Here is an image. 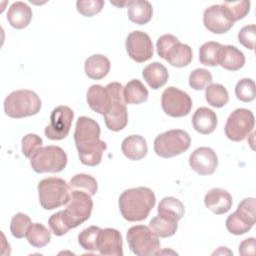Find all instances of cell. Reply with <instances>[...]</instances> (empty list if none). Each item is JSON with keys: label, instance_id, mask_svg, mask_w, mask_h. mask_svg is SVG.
I'll list each match as a JSON object with an SVG mask.
<instances>
[{"label": "cell", "instance_id": "cell-1", "mask_svg": "<svg viewBox=\"0 0 256 256\" xmlns=\"http://www.w3.org/2000/svg\"><path fill=\"white\" fill-rule=\"evenodd\" d=\"M100 133L99 124L92 118L81 116L77 119L74 141L82 164L93 167L101 162L107 145L100 140Z\"/></svg>", "mask_w": 256, "mask_h": 256}, {"label": "cell", "instance_id": "cell-2", "mask_svg": "<svg viewBox=\"0 0 256 256\" xmlns=\"http://www.w3.org/2000/svg\"><path fill=\"white\" fill-rule=\"evenodd\" d=\"M155 203V194L148 187L126 189L122 192L118 201L121 215L130 222L146 219Z\"/></svg>", "mask_w": 256, "mask_h": 256}, {"label": "cell", "instance_id": "cell-3", "mask_svg": "<svg viewBox=\"0 0 256 256\" xmlns=\"http://www.w3.org/2000/svg\"><path fill=\"white\" fill-rule=\"evenodd\" d=\"M41 109L39 96L31 90H16L4 100V112L7 116L20 119L37 114Z\"/></svg>", "mask_w": 256, "mask_h": 256}, {"label": "cell", "instance_id": "cell-4", "mask_svg": "<svg viewBox=\"0 0 256 256\" xmlns=\"http://www.w3.org/2000/svg\"><path fill=\"white\" fill-rule=\"evenodd\" d=\"M37 189L40 205L45 210H53L62 205H66L69 200V185L61 178H45L38 183Z\"/></svg>", "mask_w": 256, "mask_h": 256}, {"label": "cell", "instance_id": "cell-5", "mask_svg": "<svg viewBox=\"0 0 256 256\" xmlns=\"http://www.w3.org/2000/svg\"><path fill=\"white\" fill-rule=\"evenodd\" d=\"M93 209V201L88 193L70 190L66 208L62 210L63 219L69 229L76 228L89 219Z\"/></svg>", "mask_w": 256, "mask_h": 256}, {"label": "cell", "instance_id": "cell-6", "mask_svg": "<svg viewBox=\"0 0 256 256\" xmlns=\"http://www.w3.org/2000/svg\"><path fill=\"white\" fill-rule=\"evenodd\" d=\"M30 164L36 173H58L66 167L67 155L59 146L40 147L31 156Z\"/></svg>", "mask_w": 256, "mask_h": 256}, {"label": "cell", "instance_id": "cell-7", "mask_svg": "<svg viewBox=\"0 0 256 256\" xmlns=\"http://www.w3.org/2000/svg\"><path fill=\"white\" fill-rule=\"evenodd\" d=\"M191 144L189 134L181 129H172L159 134L154 140V151L162 158H171L182 154Z\"/></svg>", "mask_w": 256, "mask_h": 256}, {"label": "cell", "instance_id": "cell-8", "mask_svg": "<svg viewBox=\"0 0 256 256\" xmlns=\"http://www.w3.org/2000/svg\"><path fill=\"white\" fill-rule=\"evenodd\" d=\"M127 242L130 250L138 256L155 255L160 249V240L149 227L135 225L127 231Z\"/></svg>", "mask_w": 256, "mask_h": 256}, {"label": "cell", "instance_id": "cell-9", "mask_svg": "<svg viewBox=\"0 0 256 256\" xmlns=\"http://www.w3.org/2000/svg\"><path fill=\"white\" fill-rule=\"evenodd\" d=\"M110 90L113 102L110 109L104 115V120L107 128L117 132L124 129L128 123V112L123 96V86L118 82H112L106 85Z\"/></svg>", "mask_w": 256, "mask_h": 256}, {"label": "cell", "instance_id": "cell-10", "mask_svg": "<svg viewBox=\"0 0 256 256\" xmlns=\"http://www.w3.org/2000/svg\"><path fill=\"white\" fill-rule=\"evenodd\" d=\"M255 198L243 199L237 210L227 217L225 222L227 230L234 235H242L248 232L255 224Z\"/></svg>", "mask_w": 256, "mask_h": 256}, {"label": "cell", "instance_id": "cell-11", "mask_svg": "<svg viewBox=\"0 0 256 256\" xmlns=\"http://www.w3.org/2000/svg\"><path fill=\"white\" fill-rule=\"evenodd\" d=\"M255 125V118L253 113L245 108H238L234 110L228 117L224 131L228 139L239 142L244 140Z\"/></svg>", "mask_w": 256, "mask_h": 256}, {"label": "cell", "instance_id": "cell-12", "mask_svg": "<svg viewBox=\"0 0 256 256\" xmlns=\"http://www.w3.org/2000/svg\"><path fill=\"white\" fill-rule=\"evenodd\" d=\"M161 106L168 116L175 118L184 117L192 109V99L188 93L171 86L163 91Z\"/></svg>", "mask_w": 256, "mask_h": 256}, {"label": "cell", "instance_id": "cell-13", "mask_svg": "<svg viewBox=\"0 0 256 256\" xmlns=\"http://www.w3.org/2000/svg\"><path fill=\"white\" fill-rule=\"evenodd\" d=\"M74 112L68 106H58L50 115V123L45 127L44 133L50 140H62L70 131Z\"/></svg>", "mask_w": 256, "mask_h": 256}, {"label": "cell", "instance_id": "cell-14", "mask_svg": "<svg viewBox=\"0 0 256 256\" xmlns=\"http://www.w3.org/2000/svg\"><path fill=\"white\" fill-rule=\"evenodd\" d=\"M203 23L206 29L210 32L214 34H223L232 28L234 20L226 6L217 4L205 9Z\"/></svg>", "mask_w": 256, "mask_h": 256}, {"label": "cell", "instance_id": "cell-15", "mask_svg": "<svg viewBox=\"0 0 256 256\" xmlns=\"http://www.w3.org/2000/svg\"><path fill=\"white\" fill-rule=\"evenodd\" d=\"M125 46L128 56L138 63L145 62L153 56L152 40L143 31L131 32L127 36Z\"/></svg>", "mask_w": 256, "mask_h": 256}, {"label": "cell", "instance_id": "cell-16", "mask_svg": "<svg viewBox=\"0 0 256 256\" xmlns=\"http://www.w3.org/2000/svg\"><path fill=\"white\" fill-rule=\"evenodd\" d=\"M189 165L199 175H210L218 166V157L210 147H199L191 153Z\"/></svg>", "mask_w": 256, "mask_h": 256}, {"label": "cell", "instance_id": "cell-17", "mask_svg": "<svg viewBox=\"0 0 256 256\" xmlns=\"http://www.w3.org/2000/svg\"><path fill=\"white\" fill-rule=\"evenodd\" d=\"M97 251L101 255L122 256L123 242L120 232L114 228L100 229L97 237Z\"/></svg>", "mask_w": 256, "mask_h": 256}, {"label": "cell", "instance_id": "cell-18", "mask_svg": "<svg viewBox=\"0 0 256 256\" xmlns=\"http://www.w3.org/2000/svg\"><path fill=\"white\" fill-rule=\"evenodd\" d=\"M86 100L89 107L96 113L105 115L111 107L113 97L107 86L91 85L86 94Z\"/></svg>", "mask_w": 256, "mask_h": 256}, {"label": "cell", "instance_id": "cell-19", "mask_svg": "<svg viewBox=\"0 0 256 256\" xmlns=\"http://www.w3.org/2000/svg\"><path fill=\"white\" fill-rule=\"evenodd\" d=\"M204 203L211 212L221 215L230 210L233 201L232 196L228 191L221 188H213L206 193Z\"/></svg>", "mask_w": 256, "mask_h": 256}, {"label": "cell", "instance_id": "cell-20", "mask_svg": "<svg viewBox=\"0 0 256 256\" xmlns=\"http://www.w3.org/2000/svg\"><path fill=\"white\" fill-rule=\"evenodd\" d=\"M192 125L197 132L204 135L210 134L217 126L216 113L207 107H200L192 116Z\"/></svg>", "mask_w": 256, "mask_h": 256}, {"label": "cell", "instance_id": "cell-21", "mask_svg": "<svg viewBox=\"0 0 256 256\" xmlns=\"http://www.w3.org/2000/svg\"><path fill=\"white\" fill-rule=\"evenodd\" d=\"M245 64V56L242 51L232 45H222L219 54L218 65L229 71H237Z\"/></svg>", "mask_w": 256, "mask_h": 256}, {"label": "cell", "instance_id": "cell-22", "mask_svg": "<svg viewBox=\"0 0 256 256\" xmlns=\"http://www.w3.org/2000/svg\"><path fill=\"white\" fill-rule=\"evenodd\" d=\"M127 15L131 22L138 25L147 24L153 15V8L146 0H132L127 2Z\"/></svg>", "mask_w": 256, "mask_h": 256}, {"label": "cell", "instance_id": "cell-23", "mask_svg": "<svg viewBox=\"0 0 256 256\" xmlns=\"http://www.w3.org/2000/svg\"><path fill=\"white\" fill-rule=\"evenodd\" d=\"M123 154L130 160H141L147 155L148 146L146 140L140 135H130L121 144Z\"/></svg>", "mask_w": 256, "mask_h": 256}, {"label": "cell", "instance_id": "cell-24", "mask_svg": "<svg viewBox=\"0 0 256 256\" xmlns=\"http://www.w3.org/2000/svg\"><path fill=\"white\" fill-rule=\"evenodd\" d=\"M32 19V10L24 2H14L7 13V20L9 24L16 29H23L27 27Z\"/></svg>", "mask_w": 256, "mask_h": 256}, {"label": "cell", "instance_id": "cell-25", "mask_svg": "<svg viewBox=\"0 0 256 256\" xmlns=\"http://www.w3.org/2000/svg\"><path fill=\"white\" fill-rule=\"evenodd\" d=\"M109 59L102 54H94L88 57L84 63L86 75L94 80L103 79L110 70Z\"/></svg>", "mask_w": 256, "mask_h": 256}, {"label": "cell", "instance_id": "cell-26", "mask_svg": "<svg viewBox=\"0 0 256 256\" xmlns=\"http://www.w3.org/2000/svg\"><path fill=\"white\" fill-rule=\"evenodd\" d=\"M192 58L193 54L190 46L178 41L168 50L164 59L172 66L181 68L189 65Z\"/></svg>", "mask_w": 256, "mask_h": 256}, {"label": "cell", "instance_id": "cell-27", "mask_svg": "<svg viewBox=\"0 0 256 256\" xmlns=\"http://www.w3.org/2000/svg\"><path fill=\"white\" fill-rule=\"evenodd\" d=\"M142 76L147 84L154 90L164 86L169 77L166 67L159 62H153L147 65L143 69Z\"/></svg>", "mask_w": 256, "mask_h": 256}, {"label": "cell", "instance_id": "cell-28", "mask_svg": "<svg viewBox=\"0 0 256 256\" xmlns=\"http://www.w3.org/2000/svg\"><path fill=\"white\" fill-rule=\"evenodd\" d=\"M183 203L175 197H164L158 205V215L169 220L179 221L184 215Z\"/></svg>", "mask_w": 256, "mask_h": 256}, {"label": "cell", "instance_id": "cell-29", "mask_svg": "<svg viewBox=\"0 0 256 256\" xmlns=\"http://www.w3.org/2000/svg\"><path fill=\"white\" fill-rule=\"evenodd\" d=\"M123 96L126 104H140L148 99L149 93L140 80L133 79L124 87Z\"/></svg>", "mask_w": 256, "mask_h": 256}, {"label": "cell", "instance_id": "cell-30", "mask_svg": "<svg viewBox=\"0 0 256 256\" xmlns=\"http://www.w3.org/2000/svg\"><path fill=\"white\" fill-rule=\"evenodd\" d=\"M205 98L209 105L215 108L225 106L229 101V94L227 89L218 83H211L206 87Z\"/></svg>", "mask_w": 256, "mask_h": 256}, {"label": "cell", "instance_id": "cell-31", "mask_svg": "<svg viewBox=\"0 0 256 256\" xmlns=\"http://www.w3.org/2000/svg\"><path fill=\"white\" fill-rule=\"evenodd\" d=\"M26 238L30 245L36 248H42L51 240L50 231L40 223H32L27 231Z\"/></svg>", "mask_w": 256, "mask_h": 256}, {"label": "cell", "instance_id": "cell-32", "mask_svg": "<svg viewBox=\"0 0 256 256\" xmlns=\"http://www.w3.org/2000/svg\"><path fill=\"white\" fill-rule=\"evenodd\" d=\"M150 230L158 237L166 238L173 236L178 228L177 221L169 220L161 216H156L151 219L149 226Z\"/></svg>", "mask_w": 256, "mask_h": 256}, {"label": "cell", "instance_id": "cell-33", "mask_svg": "<svg viewBox=\"0 0 256 256\" xmlns=\"http://www.w3.org/2000/svg\"><path fill=\"white\" fill-rule=\"evenodd\" d=\"M69 188L70 190H78L88 193L90 196L96 194L98 189L97 181L94 177L87 175V174H76L71 178L69 181Z\"/></svg>", "mask_w": 256, "mask_h": 256}, {"label": "cell", "instance_id": "cell-34", "mask_svg": "<svg viewBox=\"0 0 256 256\" xmlns=\"http://www.w3.org/2000/svg\"><path fill=\"white\" fill-rule=\"evenodd\" d=\"M222 45L218 42L208 41L201 45L199 49V61L206 66L218 65L219 54Z\"/></svg>", "mask_w": 256, "mask_h": 256}, {"label": "cell", "instance_id": "cell-35", "mask_svg": "<svg viewBox=\"0 0 256 256\" xmlns=\"http://www.w3.org/2000/svg\"><path fill=\"white\" fill-rule=\"evenodd\" d=\"M31 219L28 215L24 213H17L15 214L10 223V231L11 234L18 239L26 237L27 231L31 225Z\"/></svg>", "mask_w": 256, "mask_h": 256}, {"label": "cell", "instance_id": "cell-36", "mask_svg": "<svg viewBox=\"0 0 256 256\" xmlns=\"http://www.w3.org/2000/svg\"><path fill=\"white\" fill-rule=\"evenodd\" d=\"M235 95L240 101H253L256 96L255 82L250 78H243L239 80L235 86Z\"/></svg>", "mask_w": 256, "mask_h": 256}, {"label": "cell", "instance_id": "cell-37", "mask_svg": "<svg viewBox=\"0 0 256 256\" xmlns=\"http://www.w3.org/2000/svg\"><path fill=\"white\" fill-rule=\"evenodd\" d=\"M101 228L98 226H90L84 229L78 235L79 245L86 251H97V237Z\"/></svg>", "mask_w": 256, "mask_h": 256}, {"label": "cell", "instance_id": "cell-38", "mask_svg": "<svg viewBox=\"0 0 256 256\" xmlns=\"http://www.w3.org/2000/svg\"><path fill=\"white\" fill-rule=\"evenodd\" d=\"M212 82L211 73L204 68H197L189 75V86L194 90H202Z\"/></svg>", "mask_w": 256, "mask_h": 256}, {"label": "cell", "instance_id": "cell-39", "mask_svg": "<svg viewBox=\"0 0 256 256\" xmlns=\"http://www.w3.org/2000/svg\"><path fill=\"white\" fill-rule=\"evenodd\" d=\"M104 4L103 0H78L76 2V8L81 15L92 17L102 10Z\"/></svg>", "mask_w": 256, "mask_h": 256}, {"label": "cell", "instance_id": "cell-40", "mask_svg": "<svg viewBox=\"0 0 256 256\" xmlns=\"http://www.w3.org/2000/svg\"><path fill=\"white\" fill-rule=\"evenodd\" d=\"M223 5L229 10L234 22L243 19L250 11L249 1H225Z\"/></svg>", "mask_w": 256, "mask_h": 256}, {"label": "cell", "instance_id": "cell-41", "mask_svg": "<svg viewBox=\"0 0 256 256\" xmlns=\"http://www.w3.org/2000/svg\"><path fill=\"white\" fill-rule=\"evenodd\" d=\"M42 138L36 134H27L22 138V153L26 158L31 156L42 146Z\"/></svg>", "mask_w": 256, "mask_h": 256}, {"label": "cell", "instance_id": "cell-42", "mask_svg": "<svg viewBox=\"0 0 256 256\" xmlns=\"http://www.w3.org/2000/svg\"><path fill=\"white\" fill-rule=\"evenodd\" d=\"M256 26L255 24L246 25L238 32V41L247 49L253 50L255 48Z\"/></svg>", "mask_w": 256, "mask_h": 256}, {"label": "cell", "instance_id": "cell-43", "mask_svg": "<svg viewBox=\"0 0 256 256\" xmlns=\"http://www.w3.org/2000/svg\"><path fill=\"white\" fill-rule=\"evenodd\" d=\"M48 224L50 226L51 231L56 235V236H62L66 234L70 229L66 225L63 215H62V210L58 211L57 213L53 214L50 216L48 220Z\"/></svg>", "mask_w": 256, "mask_h": 256}, {"label": "cell", "instance_id": "cell-44", "mask_svg": "<svg viewBox=\"0 0 256 256\" xmlns=\"http://www.w3.org/2000/svg\"><path fill=\"white\" fill-rule=\"evenodd\" d=\"M178 38L172 34H165L162 35L158 38L157 40V44H156V48H157V53L161 58H165L166 53L168 52V50L176 43L178 42Z\"/></svg>", "mask_w": 256, "mask_h": 256}, {"label": "cell", "instance_id": "cell-45", "mask_svg": "<svg viewBox=\"0 0 256 256\" xmlns=\"http://www.w3.org/2000/svg\"><path fill=\"white\" fill-rule=\"evenodd\" d=\"M256 248V240L253 237L247 238L243 240L239 245V253L240 255H254Z\"/></svg>", "mask_w": 256, "mask_h": 256}]
</instances>
